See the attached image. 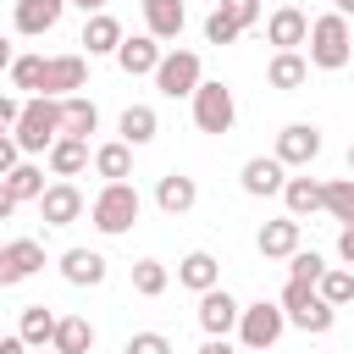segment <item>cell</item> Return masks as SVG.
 <instances>
[{"label":"cell","mask_w":354,"mask_h":354,"mask_svg":"<svg viewBox=\"0 0 354 354\" xmlns=\"http://www.w3.org/2000/svg\"><path fill=\"white\" fill-rule=\"evenodd\" d=\"M183 22H188V6H183V0H144V28H149V39H177Z\"/></svg>","instance_id":"obj_21"},{"label":"cell","mask_w":354,"mask_h":354,"mask_svg":"<svg viewBox=\"0 0 354 354\" xmlns=\"http://www.w3.org/2000/svg\"><path fill=\"white\" fill-rule=\"evenodd\" d=\"M122 354H171V343H166V337H160V332H133V337H127V348H122Z\"/></svg>","instance_id":"obj_39"},{"label":"cell","mask_w":354,"mask_h":354,"mask_svg":"<svg viewBox=\"0 0 354 354\" xmlns=\"http://www.w3.org/2000/svg\"><path fill=\"white\" fill-rule=\"evenodd\" d=\"M238 310H243V304H238L221 282L205 288V293H199V326H205V337H227V332L238 326Z\"/></svg>","instance_id":"obj_10"},{"label":"cell","mask_w":354,"mask_h":354,"mask_svg":"<svg viewBox=\"0 0 354 354\" xmlns=\"http://www.w3.org/2000/svg\"><path fill=\"white\" fill-rule=\"evenodd\" d=\"M61 133L88 144V133H100V105L83 100V94H66V100H61Z\"/></svg>","instance_id":"obj_19"},{"label":"cell","mask_w":354,"mask_h":354,"mask_svg":"<svg viewBox=\"0 0 354 354\" xmlns=\"http://www.w3.org/2000/svg\"><path fill=\"white\" fill-rule=\"evenodd\" d=\"M321 210H326L332 221L354 227V177H332V183H321Z\"/></svg>","instance_id":"obj_30"},{"label":"cell","mask_w":354,"mask_h":354,"mask_svg":"<svg viewBox=\"0 0 354 354\" xmlns=\"http://www.w3.org/2000/svg\"><path fill=\"white\" fill-rule=\"evenodd\" d=\"M0 183H6V194H11L17 205H22V199H39V194H44V166H33V160H17V166H11Z\"/></svg>","instance_id":"obj_31"},{"label":"cell","mask_w":354,"mask_h":354,"mask_svg":"<svg viewBox=\"0 0 354 354\" xmlns=\"http://www.w3.org/2000/svg\"><path fill=\"white\" fill-rule=\"evenodd\" d=\"M243 354H271V348H243Z\"/></svg>","instance_id":"obj_49"},{"label":"cell","mask_w":354,"mask_h":354,"mask_svg":"<svg viewBox=\"0 0 354 354\" xmlns=\"http://www.w3.org/2000/svg\"><path fill=\"white\" fill-rule=\"evenodd\" d=\"M332 321H337V310H332L321 293H310L299 310H288V326H299V332H315V337H321V332H332Z\"/></svg>","instance_id":"obj_28"},{"label":"cell","mask_w":354,"mask_h":354,"mask_svg":"<svg viewBox=\"0 0 354 354\" xmlns=\"http://www.w3.org/2000/svg\"><path fill=\"white\" fill-rule=\"evenodd\" d=\"M44 160H50V171H55V177H77V171L88 166V144H83V138H66V133H61V138H55V144L44 149Z\"/></svg>","instance_id":"obj_25"},{"label":"cell","mask_w":354,"mask_h":354,"mask_svg":"<svg viewBox=\"0 0 354 354\" xmlns=\"http://www.w3.org/2000/svg\"><path fill=\"white\" fill-rule=\"evenodd\" d=\"M177 282H183V288H194V293L216 288V282H221V266H216V254H210V249H188V254L177 260Z\"/></svg>","instance_id":"obj_20"},{"label":"cell","mask_w":354,"mask_h":354,"mask_svg":"<svg viewBox=\"0 0 354 354\" xmlns=\"http://www.w3.org/2000/svg\"><path fill=\"white\" fill-rule=\"evenodd\" d=\"M254 249H260L266 260H288V254L299 249V221H293V216H277V221H266V227L254 232Z\"/></svg>","instance_id":"obj_18"},{"label":"cell","mask_w":354,"mask_h":354,"mask_svg":"<svg viewBox=\"0 0 354 354\" xmlns=\"http://www.w3.org/2000/svg\"><path fill=\"white\" fill-rule=\"evenodd\" d=\"M238 183H243V194H254V199H271V194H282V183H288V166H282L277 155H254V160H243Z\"/></svg>","instance_id":"obj_12"},{"label":"cell","mask_w":354,"mask_h":354,"mask_svg":"<svg viewBox=\"0 0 354 354\" xmlns=\"http://www.w3.org/2000/svg\"><path fill=\"white\" fill-rule=\"evenodd\" d=\"M0 354H28V343L22 337H0Z\"/></svg>","instance_id":"obj_44"},{"label":"cell","mask_w":354,"mask_h":354,"mask_svg":"<svg viewBox=\"0 0 354 354\" xmlns=\"http://www.w3.org/2000/svg\"><path fill=\"white\" fill-rule=\"evenodd\" d=\"M17 116H22V100L0 94V133H11V127H17Z\"/></svg>","instance_id":"obj_40"},{"label":"cell","mask_w":354,"mask_h":354,"mask_svg":"<svg viewBox=\"0 0 354 354\" xmlns=\"http://www.w3.org/2000/svg\"><path fill=\"white\" fill-rule=\"evenodd\" d=\"M315 293L332 304V310H343V304H354V271H343V266H326L321 277H315Z\"/></svg>","instance_id":"obj_33"},{"label":"cell","mask_w":354,"mask_h":354,"mask_svg":"<svg viewBox=\"0 0 354 354\" xmlns=\"http://www.w3.org/2000/svg\"><path fill=\"white\" fill-rule=\"evenodd\" d=\"M160 39H149V33H133V39H122L116 44V66L127 72V77H149L155 66H160Z\"/></svg>","instance_id":"obj_13"},{"label":"cell","mask_w":354,"mask_h":354,"mask_svg":"<svg viewBox=\"0 0 354 354\" xmlns=\"http://www.w3.org/2000/svg\"><path fill=\"white\" fill-rule=\"evenodd\" d=\"M188 100H194V127H199V133H216V138L232 133L238 105H232V88H227V83H205V77H199V88H194Z\"/></svg>","instance_id":"obj_4"},{"label":"cell","mask_w":354,"mask_h":354,"mask_svg":"<svg viewBox=\"0 0 354 354\" xmlns=\"http://www.w3.org/2000/svg\"><path fill=\"white\" fill-rule=\"evenodd\" d=\"M138 210H144V199H138L133 183H105V188L94 194V205H88V221H94L105 238H122V232L138 227Z\"/></svg>","instance_id":"obj_2"},{"label":"cell","mask_w":354,"mask_h":354,"mask_svg":"<svg viewBox=\"0 0 354 354\" xmlns=\"http://www.w3.org/2000/svg\"><path fill=\"white\" fill-rule=\"evenodd\" d=\"M66 6H77L83 17H94V11H105V0H66Z\"/></svg>","instance_id":"obj_46"},{"label":"cell","mask_w":354,"mask_h":354,"mask_svg":"<svg viewBox=\"0 0 354 354\" xmlns=\"http://www.w3.org/2000/svg\"><path fill=\"white\" fill-rule=\"evenodd\" d=\"M348 171H354V144H348Z\"/></svg>","instance_id":"obj_50"},{"label":"cell","mask_w":354,"mask_h":354,"mask_svg":"<svg viewBox=\"0 0 354 354\" xmlns=\"http://www.w3.org/2000/svg\"><path fill=\"white\" fill-rule=\"evenodd\" d=\"M216 11H221V17H232L238 28H254V22H260V0H221Z\"/></svg>","instance_id":"obj_38"},{"label":"cell","mask_w":354,"mask_h":354,"mask_svg":"<svg viewBox=\"0 0 354 354\" xmlns=\"http://www.w3.org/2000/svg\"><path fill=\"white\" fill-rule=\"evenodd\" d=\"M266 39H271L277 50H299V44L310 39V17H304L299 6H277V11L266 17Z\"/></svg>","instance_id":"obj_14"},{"label":"cell","mask_w":354,"mask_h":354,"mask_svg":"<svg viewBox=\"0 0 354 354\" xmlns=\"http://www.w3.org/2000/svg\"><path fill=\"white\" fill-rule=\"evenodd\" d=\"M199 354H238V348H232L227 337H205V343H199Z\"/></svg>","instance_id":"obj_43"},{"label":"cell","mask_w":354,"mask_h":354,"mask_svg":"<svg viewBox=\"0 0 354 354\" xmlns=\"http://www.w3.org/2000/svg\"><path fill=\"white\" fill-rule=\"evenodd\" d=\"M304 44H310V66H321V72H343V66H348V55H354V33H348V17H337V11L315 17Z\"/></svg>","instance_id":"obj_3"},{"label":"cell","mask_w":354,"mask_h":354,"mask_svg":"<svg viewBox=\"0 0 354 354\" xmlns=\"http://www.w3.org/2000/svg\"><path fill=\"white\" fill-rule=\"evenodd\" d=\"M166 282H171V271H166L160 260H133V293H138V299H160Z\"/></svg>","instance_id":"obj_34"},{"label":"cell","mask_w":354,"mask_h":354,"mask_svg":"<svg viewBox=\"0 0 354 354\" xmlns=\"http://www.w3.org/2000/svg\"><path fill=\"white\" fill-rule=\"evenodd\" d=\"M288 171L293 166H310L315 155H321V127H310V122H288L282 133H277V149H271Z\"/></svg>","instance_id":"obj_8"},{"label":"cell","mask_w":354,"mask_h":354,"mask_svg":"<svg viewBox=\"0 0 354 354\" xmlns=\"http://www.w3.org/2000/svg\"><path fill=\"white\" fill-rule=\"evenodd\" d=\"M155 205H160L166 216H188V210L199 205V183L183 177V171H166V177L155 183Z\"/></svg>","instance_id":"obj_15"},{"label":"cell","mask_w":354,"mask_h":354,"mask_svg":"<svg viewBox=\"0 0 354 354\" xmlns=\"http://www.w3.org/2000/svg\"><path fill=\"white\" fill-rule=\"evenodd\" d=\"M238 33H243V28H238L232 17H221V11H210V17H205V39H210V44H232Z\"/></svg>","instance_id":"obj_37"},{"label":"cell","mask_w":354,"mask_h":354,"mask_svg":"<svg viewBox=\"0 0 354 354\" xmlns=\"http://www.w3.org/2000/svg\"><path fill=\"white\" fill-rule=\"evenodd\" d=\"M39 205V216H44V227H72L77 216H83V194H77V183H44V194L33 199Z\"/></svg>","instance_id":"obj_9"},{"label":"cell","mask_w":354,"mask_h":354,"mask_svg":"<svg viewBox=\"0 0 354 354\" xmlns=\"http://www.w3.org/2000/svg\"><path fill=\"white\" fill-rule=\"evenodd\" d=\"M17 337H22L28 348H50V337H55V310H50V304H28Z\"/></svg>","instance_id":"obj_29"},{"label":"cell","mask_w":354,"mask_h":354,"mask_svg":"<svg viewBox=\"0 0 354 354\" xmlns=\"http://www.w3.org/2000/svg\"><path fill=\"white\" fill-rule=\"evenodd\" d=\"M304 77H310V61H304L299 50H277V55H271V66H266V83H271V88H282V94L304 88Z\"/></svg>","instance_id":"obj_22"},{"label":"cell","mask_w":354,"mask_h":354,"mask_svg":"<svg viewBox=\"0 0 354 354\" xmlns=\"http://www.w3.org/2000/svg\"><path fill=\"white\" fill-rule=\"evenodd\" d=\"M11 61H17V55H11V39L0 33V72H11Z\"/></svg>","instance_id":"obj_45"},{"label":"cell","mask_w":354,"mask_h":354,"mask_svg":"<svg viewBox=\"0 0 354 354\" xmlns=\"http://www.w3.org/2000/svg\"><path fill=\"white\" fill-rule=\"evenodd\" d=\"M321 271H326V260H321L315 249H293V254H288V277H293V282H315Z\"/></svg>","instance_id":"obj_36"},{"label":"cell","mask_w":354,"mask_h":354,"mask_svg":"<svg viewBox=\"0 0 354 354\" xmlns=\"http://www.w3.org/2000/svg\"><path fill=\"white\" fill-rule=\"evenodd\" d=\"M17 160H22V149H17V138H11V133H0V177H6V171H11Z\"/></svg>","instance_id":"obj_41"},{"label":"cell","mask_w":354,"mask_h":354,"mask_svg":"<svg viewBox=\"0 0 354 354\" xmlns=\"http://www.w3.org/2000/svg\"><path fill=\"white\" fill-rule=\"evenodd\" d=\"M149 77H155V88H160L166 100H188V94L199 88V77H205V61H199L194 50H166Z\"/></svg>","instance_id":"obj_5"},{"label":"cell","mask_w":354,"mask_h":354,"mask_svg":"<svg viewBox=\"0 0 354 354\" xmlns=\"http://www.w3.org/2000/svg\"><path fill=\"white\" fill-rule=\"evenodd\" d=\"M11 83L28 88V94H39L44 88V55H17L11 61Z\"/></svg>","instance_id":"obj_35"},{"label":"cell","mask_w":354,"mask_h":354,"mask_svg":"<svg viewBox=\"0 0 354 354\" xmlns=\"http://www.w3.org/2000/svg\"><path fill=\"white\" fill-rule=\"evenodd\" d=\"M28 354H55V348H28Z\"/></svg>","instance_id":"obj_51"},{"label":"cell","mask_w":354,"mask_h":354,"mask_svg":"<svg viewBox=\"0 0 354 354\" xmlns=\"http://www.w3.org/2000/svg\"><path fill=\"white\" fill-rule=\"evenodd\" d=\"M282 205H288L293 221L315 216V210H321V183H315V177H288V183H282Z\"/></svg>","instance_id":"obj_27"},{"label":"cell","mask_w":354,"mask_h":354,"mask_svg":"<svg viewBox=\"0 0 354 354\" xmlns=\"http://www.w3.org/2000/svg\"><path fill=\"white\" fill-rule=\"evenodd\" d=\"M105 271H111V266H105L100 249H66V254H61V277H66L72 288H100Z\"/></svg>","instance_id":"obj_16"},{"label":"cell","mask_w":354,"mask_h":354,"mask_svg":"<svg viewBox=\"0 0 354 354\" xmlns=\"http://www.w3.org/2000/svg\"><path fill=\"white\" fill-rule=\"evenodd\" d=\"M94 171H100L105 183H127V177H133V144H122V138L100 144V149H94Z\"/></svg>","instance_id":"obj_26"},{"label":"cell","mask_w":354,"mask_h":354,"mask_svg":"<svg viewBox=\"0 0 354 354\" xmlns=\"http://www.w3.org/2000/svg\"><path fill=\"white\" fill-rule=\"evenodd\" d=\"M83 83H88V61H83V55H50V61H44V88H39V94L66 100V94H77Z\"/></svg>","instance_id":"obj_11"},{"label":"cell","mask_w":354,"mask_h":354,"mask_svg":"<svg viewBox=\"0 0 354 354\" xmlns=\"http://www.w3.org/2000/svg\"><path fill=\"white\" fill-rule=\"evenodd\" d=\"M122 39H127V33H122V22H116L111 11H94V17L83 22V44H88V55H116Z\"/></svg>","instance_id":"obj_23"},{"label":"cell","mask_w":354,"mask_h":354,"mask_svg":"<svg viewBox=\"0 0 354 354\" xmlns=\"http://www.w3.org/2000/svg\"><path fill=\"white\" fill-rule=\"evenodd\" d=\"M61 11H66V0H17L11 22H17V33L39 39V33H50V28L61 22Z\"/></svg>","instance_id":"obj_17"},{"label":"cell","mask_w":354,"mask_h":354,"mask_svg":"<svg viewBox=\"0 0 354 354\" xmlns=\"http://www.w3.org/2000/svg\"><path fill=\"white\" fill-rule=\"evenodd\" d=\"M232 332H238L243 348H277V337L288 332V315H282V304H266L260 299V304H243L238 310V326Z\"/></svg>","instance_id":"obj_6"},{"label":"cell","mask_w":354,"mask_h":354,"mask_svg":"<svg viewBox=\"0 0 354 354\" xmlns=\"http://www.w3.org/2000/svg\"><path fill=\"white\" fill-rule=\"evenodd\" d=\"M337 254H343V266H354V227L337 232Z\"/></svg>","instance_id":"obj_42"},{"label":"cell","mask_w":354,"mask_h":354,"mask_svg":"<svg viewBox=\"0 0 354 354\" xmlns=\"http://www.w3.org/2000/svg\"><path fill=\"white\" fill-rule=\"evenodd\" d=\"M11 138H17L22 155H44V149L61 138V100H55V94H28Z\"/></svg>","instance_id":"obj_1"},{"label":"cell","mask_w":354,"mask_h":354,"mask_svg":"<svg viewBox=\"0 0 354 354\" xmlns=\"http://www.w3.org/2000/svg\"><path fill=\"white\" fill-rule=\"evenodd\" d=\"M55 354H88L94 348V326L83 315H55V337H50Z\"/></svg>","instance_id":"obj_24"},{"label":"cell","mask_w":354,"mask_h":354,"mask_svg":"<svg viewBox=\"0 0 354 354\" xmlns=\"http://www.w3.org/2000/svg\"><path fill=\"white\" fill-rule=\"evenodd\" d=\"M11 210H17V199H11V194H6V183H0V221H6Z\"/></svg>","instance_id":"obj_47"},{"label":"cell","mask_w":354,"mask_h":354,"mask_svg":"<svg viewBox=\"0 0 354 354\" xmlns=\"http://www.w3.org/2000/svg\"><path fill=\"white\" fill-rule=\"evenodd\" d=\"M155 133H160V116H155L149 105H127V111H122V144L138 149V144H149Z\"/></svg>","instance_id":"obj_32"},{"label":"cell","mask_w":354,"mask_h":354,"mask_svg":"<svg viewBox=\"0 0 354 354\" xmlns=\"http://www.w3.org/2000/svg\"><path fill=\"white\" fill-rule=\"evenodd\" d=\"M332 11L337 17H354V0H332Z\"/></svg>","instance_id":"obj_48"},{"label":"cell","mask_w":354,"mask_h":354,"mask_svg":"<svg viewBox=\"0 0 354 354\" xmlns=\"http://www.w3.org/2000/svg\"><path fill=\"white\" fill-rule=\"evenodd\" d=\"M33 271H44V243H39V238H11V243H0V288L28 282Z\"/></svg>","instance_id":"obj_7"}]
</instances>
